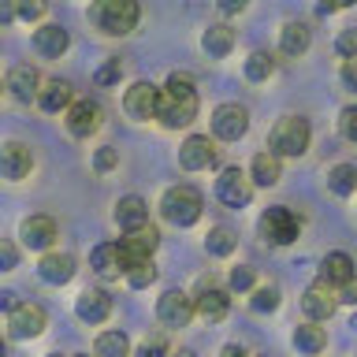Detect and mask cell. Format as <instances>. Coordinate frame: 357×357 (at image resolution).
<instances>
[{"mask_svg": "<svg viewBox=\"0 0 357 357\" xmlns=\"http://www.w3.org/2000/svg\"><path fill=\"white\" fill-rule=\"evenodd\" d=\"M142 19V4L138 0H93L89 4V22L108 33V38H123V33H130L138 26Z\"/></svg>", "mask_w": 357, "mask_h": 357, "instance_id": "obj_1", "label": "cell"}, {"mask_svg": "<svg viewBox=\"0 0 357 357\" xmlns=\"http://www.w3.org/2000/svg\"><path fill=\"white\" fill-rule=\"evenodd\" d=\"M309 142H312L309 119L283 116V119L272 127V134H268V153H275L279 160H283V156H305V153H309Z\"/></svg>", "mask_w": 357, "mask_h": 357, "instance_id": "obj_2", "label": "cell"}, {"mask_svg": "<svg viewBox=\"0 0 357 357\" xmlns=\"http://www.w3.org/2000/svg\"><path fill=\"white\" fill-rule=\"evenodd\" d=\"M201 194L194 186L178 183V186H167L164 197H160V216L172 223V227H194L201 220Z\"/></svg>", "mask_w": 357, "mask_h": 357, "instance_id": "obj_3", "label": "cell"}, {"mask_svg": "<svg viewBox=\"0 0 357 357\" xmlns=\"http://www.w3.org/2000/svg\"><path fill=\"white\" fill-rule=\"evenodd\" d=\"M257 231H261V238L272 242V245H290V242H298V234H301V220H298V212H290L287 205H272V208L261 212Z\"/></svg>", "mask_w": 357, "mask_h": 357, "instance_id": "obj_4", "label": "cell"}, {"mask_svg": "<svg viewBox=\"0 0 357 357\" xmlns=\"http://www.w3.org/2000/svg\"><path fill=\"white\" fill-rule=\"evenodd\" d=\"M45 324H49V317H45V309L38 301H15L8 309V335L11 339H38L45 331Z\"/></svg>", "mask_w": 357, "mask_h": 357, "instance_id": "obj_5", "label": "cell"}, {"mask_svg": "<svg viewBox=\"0 0 357 357\" xmlns=\"http://www.w3.org/2000/svg\"><path fill=\"white\" fill-rule=\"evenodd\" d=\"M250 130V112H245L238 100H227V105L212 108V134L220 142H238Z\"/></svg>", "mask_w": 357, "mask_h": 357, "instance_id": "obj_6", "label": "cell"}, {"mask_svg": "<svg viewBox=\"0 0 357 357\" xmlns=\"http://www.w3.org/2000/svg\"><path fill=\"white\" fill-rule=\"evenodd\" d=\"M216 197L227 208H245L253 197V178L242 172V167H223L216 178Z\"/></svg>", "mask_w": 357, "mask_h": 357, "instance_id": "obj_7", "label": "cell"}, {"mask_svg": "<svg viewBox=\"0 0 357 357\" xmlns=\"http://www.w3.org/2000/svg\"><path fill=\"white\" fill-rule=\"evenodd\" d=\"M156 119L164 123L167 130H178V127H190L197 119V93L190 97H172L160 89V105H156Z\"/></svg>", "mask_w": 357, "mask_h": 357, "instance_id": "obj_8", "label": "cell"}, {"mask_svg": "<svg viewBox=\"0 0 357 357\" xmlns=\"http://www.w3.org/2000/svg\"><path fill=\"white\" fill-rule=\"evenodd\" d=\"M100 119H105V112H100L97 100H71L67 105V134L71 138H89V134L100 130Z\"/></svg>", "mask_w": 357, "mask_h": 357, "instance_id": "obj_9", "label": "cell"}, {"mask_svg": "<svg viewBox=\"0 0 357 357\" xmlns=\"http://www.w3.org/2000/svg\"><path fill=\"white\" fill-rule=\"evenodd\" d=\"M156 105H160V86L153 82H134L127 93H123V112L130 119H156Z\"/></svg>", "mask_w": 357, "mask_h": 357, "instance_id": "obj_10", "label": "cell"}, {"mask_svg": "<svg viewBox=\"0 0 357 357\" xmlns=\"http://www.w3.org/2000/svg\"><path fill=\"white\" fill-rule=\"evenodd\" d=\"M160 245V231L153 227V223H142V227L127 231V238H119V253H123V264H134V261H145V257H153V250Z\"/></svg>", "mask_w": 357, "mask_h": 357, "instance_id": "obj_11", "label": "cell"}, {"mask_svg": "<svg viewBox=\"0 0 357 357\" xmlns=\"http://www.w3.org/2000/svg\"><path fill=\"white\" fill-rule=\"evenodd\" d=\"M33 167V153L26 142H0V175L8 178V183H19V178H26Z\"/></svg>", "mask_w": 357, "mask_h": 357, "instance_id": "obj_12", "label": "cell"}, {"mask_svg": "<svg viewBox=\"0 0 357 357\" xmlns=\"http://www.w3.org/2000/svg\"><path fill=\"white\" fill-rule=\"evenodd\" d=\"M227 309H231V294H227V290L212 283V275L201 279V283H197V298H194V312H197V317L223 320V317H227Z\"/></svg>", "mask_w": 357, "mask_h": 357, "instance_id": "obj_13", "label": "cell"}, {"mask_svg": "<svg viewBox=\"0 0 357 357\" xmlns=\"http://www.w3.org/2000/svg\"><path fill=\"white\" fill-rule=\"evenodd\" d=\"M156 317H160L164 328H186L194 320V298L183 294V290H167V294L156 301Z\"/></svg>", "mask_w": 357, "mask_h": 357, "instance_id": "obj_14", "label": "cell"}, {"mask_svg": "<svg viewBox=\"0 0 357 357\" xmlns=\"http://www.w3.org/2000/svg\"><path fill=\"white\" fill-rule=\"evenodd\" d=\"M178 164L186 172H205V167L216 164V145L208 142V134H190V138L178 145Z\"/></svg>", "mask_w": 357, "mask_h": 357, "instance_id": "obj_15", "label": "cell"}, {"mask_svg": "<svg viewBox=\"0 0 357 357\" xmlns=\"http://www.w3.org/2000/svg\"><path fill=\"white\" fill-rule=\"evenodd\" d=\"M335 309H339V298H335V290L328 283H312L305 294H301V312H305L309 320H331L335 317Z\"/></svg>", "mask_w": 357, "mask_h": 357, "instance_id": "obj_16", "label": "cell"}, {"mask_svg": "<svg viewBox=\"0 0 357 357\" xmlns=\"http://www.w3.org/2000/svg\"><path fill=\"white\" fill-rule=\"evenodd\" d=\"M19 238L26 250H49V245L56 242V220L52 216H26L19 227Z\"/></svg>", "mask_w": 357, "mask_h": 357, "instance_id": "obj_17", "label": "cell"}, {"mask_svg": "<svg viewBox=\"0 0 357 357\" xmlns=\"http://www.w3.org/2000/svg\"><path fill=\"white\" fill-rule=\"evenodd\" d=\"M75 317L82 324H105L112 317V298L105 290H82L75 298Z\"/></svg>", "mask_w": 357, "mask_h": 357, "instance_id": "obj_18", "label": "cell"}, {"mask_svg": "<svg viewBox=\"0 0 357 357\" xmlns=\"http://www.w3.org/2000/svg\"><path fill=\"white\" fill-rule=\"evenodd\" d=\"M71 45V33H67L60 22H45V26L33 30V49H38L45 60H60Z\"/></svg>", "mask_w": 357, "mask_h": 357, "instance_id": "obj_19", "label": "cell"}, {"mask_svg": "<svg viewBox=\"0 0 357 357\" xmlns=\"http://www.w3.org/2000/svg\"><path fill=\"white\" fill-rule=\"evenodd\" d=\"M38 275H41V283H49V287L71 283L75 279V257L71 253H45L38 261Z\"/></svg>", "mask_w": 357, "mask_h": 357, "instance_id": "obj_20", "label": "cell"}, {"mask_svg": "<svg viewBox=\"0 0 357 357\" xmlns=\"http://www.w3.org/2000/svg\"><path fill=\"white\" fill-rule=\"evenodd\" d=\"M312 45V30L305 26V22L290 19L283 22V30H279V52L287 56V60H298V56H305Z\"/></svg>", "mask_w": 357, "mask_h": 357, "instance_id": "obj_21", "label": "cell"}, {"mask_svg": "<svg viewBox=\"0 0 357 357\" xmlns=\"http://www.w3.org/2000/svg\"><path fill=\"white\" fill-rule=\"evenodd\" d=\"M8 93L22 100V105H30V100H38V89H41V75L33 71L30 63H19V67H11V75H8Z\"/></svg>", "mask_w": 357, "mask_h": 357, "instance_id": "obj_22", "label": "cell"}, {"mask_svg": "<svg viewBox=\"0 0 357 357\" xmlns=\"http://www.w3.org/2000/svg\"><path fill=\"white\" fill-rule=\"evenodd\" d=\"M89 264H93V272L100 279H119L127 272V264H123V253H119V242H100L93 253H89Z\"/></svg>", "mask_w": 357, "mask_h": 357, "instance_id": "obj_23", "label": "cell"}, {"mask_svg": "<svg viewBox=\"0 0 357 357\" xmlns=\"http://www.w3.org/2000/svg\"><path fill=\"white\" fill-rule=\"evenodd\" d=\"M75 100V89L71 82H60V78H52V82H45L38 89V108L49 112V116H56V112H67V105Z\"/></svg>", "mask_w": 357, "mask_h": 357, "instance_id": "obj_24", "label": "cell"}, {"mask_svg": "<svg viewBox=\"0 0 357 357\" xmlns=\"http://www.w3.org/2000/svg\"><path fill=\"white\" fill-rule=\"evenodd\" d=\"M354 257L350 253H328V257H324V261H320V283H328V287H342L346 283V279H354Z\"/></svg>", "mask_w": 357, "mask_h": 357, "instance_id": "obj_25", "label": "cell"}, {"mask_svg": "<svg viewBox=\"0 0 357 357\" xmlns=\"http://www.w3.org/2000/svg\"><path fill=\"white\" fill-rule=\"evenodd\" d=\"M116 223L123 231H134V227H142V223H149V205L138 197V194H127V197H119L116 201Z\"/></svg>", "mask_w": 357, "mask_h": 357, "instance_id": "obj_26", "label": "cell"}, {"mask_svg": "<svg viewBox=\"0 0 357 357\" xmlns=\"http://www.w3.org/2000/svg\"><path fill=\"white\" fill-rule=\"evenodd\" d=\"M250 178L257 186H275L283 178V164H279L275 153H257L253 164H250Z\"/></svg>", "mask_w": 357, "mask_h": 357, "instance_id": "obj_27", "label": "cell"}, {"mask_svg": "<svg viewBox=\"0 0 357 357\" xmlns=\"http://www.w3.org/2000/svg\"><path fill=\"white\" fill-rule=\"evenodd\" d=\"M201 49H205L212 60H223V56L234 49V30H231V26H223V22L208 26L205 33H201Z\"/></svg>", "mask_w": 357, "mask_h": 357, "instance_id": "obj_28", "label": "cell"}, {"mask_svg": "<svg viewBox=\"0 0 357 357\" xmlns=\"http://www.w3.org/2000/svg\"><path fill=\"white\" fill-rule=\"evenodd\" d=\"M294 346L301 354L317 357V354H324V346H328V335H324V328H317V320H305L294 328Z\"/></svg>", "mask_w": 357, "mask_h": 357, "instance_id": "obj_29", "label": "cell"}, {"mask_svg": "<svg viewBox=\"0 0 357 357\" xmlns=\"http://www.w3.org/2000/svg\"><path fill=\"white\" fill-rule=\"evenodd\" d=\"M328 190L335 197L357 194V164H335V167H328Z\"/></svg>", "mask_w": 357, "mask_h": 357, "instance_id": "obj_30", "label": "cell"}, {"mask_svg": "<svg viewBox=\"0 0 357 357\" xmlns=\"http://www.w3.org/2000/svg\"><path fill=\"white\" fill-rule=\"evenodd\" d=\"M93 354L97 357H130V339L123 331H100Z\"/></svg>", "mask_w": 357, "mask_h": 357, "instance_id": "obj_31", "label": "cell"}, {"mask_svg": "<svg viewBox=\"0 0 357 357\" xmlns=\"http://www.w3.org/2000/svg\"><path fill=\"white\" fill-rule=\"evenodd\" d=\"M234 245H238V234H234L231 227H212L208 231V238H205V250H208V257H231L234 253Z\"/></svg>", "mask_w": 357, "mask_h": 357, "instance_id": "obj_32", "label": "cell"}, {"mask_svg": "<svg viewBox=\"0 0 357 357\" xmlns=\"http://www.w3.org/2000/svg\"><path fill=\"white\" fill-rule=\"evenodd\" d=\"M272 75H275V56L272 52H253L250 60H245V78H250V82H268Z\"/></svg>", "mask_w": 357, "mask_h": 357, "instance_id": "obj_33", "label": "cell"}, {"mask_svg": "<svg viewBox=\"0 0 357 357\" xmlns=\"http://www.w3.org/2000/svg\"><path fill=\"white\" fill-rule=\"evenodd\" d=\"M123 275H127V283H130L134 290L153 287V283H156V264H153V257H145V261H134Z\"/></svg>", "mask_w": 357, "mask_h": 357, "instance_id": "obj_34", "label": "cell"}, {"mask_svg": "<svg viewBox=\"0 0 357 357\" xmlns=\"http://www.w3.org/2000/svg\"><path fill=\"white\" fill-rule=\"evenodd\" d=\"M250 305H253V312H275V309H279V287H272V283L253 287Z\"/></svg>", "mask_w": 357, "mask_h": 357, "instance_id": "obj_35", "label": "cell"}, {"mask_svg": "<svg viewBox=\"0 0 357 357\" xmlns=\"http://www.w3.org/2000/svg\"><path fill=\"white\" fill-rule=\"evenodd\" d=\"M164 93L190 97V93H194V75H190V71H172V75H167V82H164Z\"/></svg>", "mask_w": 357, "mask_h": 357, "instance_id": "obj_36", "label": "cell"}, {"mask_svg": "<svg viewBox=\"0 0 357 357\" xmlns=\"http://www.w3.org/2000/svg\"><path fill=\"white\" fill-rule=\"evenodd\" d=\"M119 78H123V60H119V56H108V60L97 67L93 82H97V86H116Z\"/></svg>", "mask_w": 357, "mask_h": 357, "instance_id": "obj_37", "label": "cell"}, {"mask_svg": "<svg viewBox=\"0 0 357 357\" xmlns=\"http://www.w3.org/2000/svg\"><path fill=\"white\" fill-rule=\"evenodd\" d=\"M49 8V0H15V19L22 22H38Z\"/></svg>", "mask_w": 357, "mask_h": 357, "instance_id": "obj_38", "label": "cell"}, {"mask_svg": "<svg viewBox=\"0 0 357 357\" xmlns=\"http://www.w3.org/2000/svg\"><path fill=\"white\" fill-rule=\"evenodd\" d=\"M227 283H231V290H253L257 287V272L250 264H238V268H231Z\"/></svg>", "mask_w": 357, "mask_h": 357, "instance_id": "obj_39", "label": "cell"}, {"mask_svg": "<svg viewBox=\"0 0 357 357\" xmlns=\"http://www.w3.org/2000/svg\"><path fill=\"white\" fill-rule=\"evenodd\" d=\"M335 52L342 56V60H357V30L346 26L339 38H335Z\"/></svg>", "mask_w": 357, "mask_h": 357, "instance_id": "obj_40", "label": "cell"}, {"mask_svg": "<svg viewBox=\"0 0 357 357\" xmlns=\"http://www.w3.org/2000/svg\"><path fill=\"white\" fill-rule=\"evenodd\" d=\"M339 130H342V138H346V142H354V145H357V105H350V108H342V112H339Z\"/></svg>", "mask_w": 357, "mask_h": 357, "instance_id": "obj_41", "label": "cell"}, {"mask_svg": "<svg viewBox=\"0 0 357 357\" xmlns=\"http://www.w3.org/2000/svg\"><path fill=\"white\" fill-rule=\"evenodd\" d=\"M134 357H167V339H164V335H153V339H145L138 346V354H134Z\"/></svg>", "mask_w": 357, "mask_h": 357, "instance_id": "obj_42", "label": "cell"}, {"mask_svg": "<svg viewBox=\"0 0 357 357\" xmlns=\"http://www.w3.org/2000/svg\"><path fill=\"white\" fill-rule=\"evenodd\" d=\"M116 164H119V153L112 149V145H105V149H97V156H93V167H97V172H112Z\"/></svg>", "mask_w": 357, "mask_h": 357, "instance_id": "obj_43", "label": "cell"}, {"mask_svg": "<svg viewBox=\"0 0 357 357\" xmlns=\"http://www.w3.org/2000/svg\"><path fill=\"white\" fill-rule=\"evenodd\" d=\"M11 268H19V250L0 238V272H11Z\"/></svg>", "mask_w": 357, "mask_h": 357, "instance_id": "obj_44", "label": "cell"}, {"mask_svg": "<svg viewBox=\"0 0 357 357\" xmlns=\"http://www.w3.org/2000/svg\"><path fill=\"white\" fill-rule=\"evenodd\" d=\"M339 78H342V86H346V89H357V60H342Z\"/></svg>", "mask_w": 357, "mask_h": 357, "instance_id": "obj_45", "label": "cell"}, {"mask_svg": "<svg viewBox=\"0 0 357 357\" xmlns=\"http://www.w3.org/2000/svg\"><path fill=\"white\" fill-rule=\"evenodd\" d=\"M335 298H339V305H357V283H354V279H346Z\"/></svg>", "mask_w": 357, "mask_h": 357, "instance_id": "obj_46", "label": "cell"}, {"mask_svg": "<svg viewBox=\"0 0 357 357\" xmlns=\"http://www.w3.org/2000/svg\"><path fill=\"white\" fill-rule=\"evenodd\" d=\"M216 8L223 11V15H238V11L250 8V0H216Z\"/></svg>", "mask_w": 357, "mask_h": 357, "instance_id": "obj_47", "label": "cell"}, {"mask_svg": "<svg viewBox=\"0 0 357 357\" xmlns=\"http://www.w3.org/2000/svg\"><path fill=\"white\" fill-rule=\"evenodd\" d=\"M350 4H357V0H320V11H324V15H331V11H342Z\"/></svg>", "mask_w": 357, "mask_h": 357, "instance_id": "obj_48", "label": "cell"}, {"mask_svg": "<svg viewBox=\"0 0 357 357\" xmlns=\"http://www.w3.org/2000/svg\"><path fill=\"white\" fill-rule=\"evenodd\" d=\"M11 19H15V0H0V26H8Z\"/></svg>", "mask_w": 357, "mask_h": 357, "instance_id": "obj_49", "label": "cell"}, {"mask_svg": "<svg viewBox=\"0 0 357 357\" xmlns=\"http://www.w3.org/2000/svg\"><path fill=\"white\" fill-rule=\"evenodd\" d=\"M220 357H250V354H245L242 346H234V342H231V346H223V350H220Z\"/></svg>", "mask_w": 357, "mask_h": 357, "instance_id": "obj_50", "label": "cell"}, {"mask_svg": "<svg viewBox=\"0 0 357 357\" xmlns=\"http://www.w3.org/2000/svg\"><path fill=\"white\" fill-rule=\"evenodd\" d=\"M15 305V294H0V309H11Z\"/></svg>", "mask_w": 357, "mask_h": 357, "instance_id": "obj_51", "label": "cell"}, {"mask_svg": "<svg viewBox=\"0 0 357 357\" xmlns=\"http://www.w3.org/2000/svg\"><path fill=\"white\" fill-rule=\"evenodd\" d=\"M167 357H197L194 350H178V354H167Z\"/></svg>", "mask_w": 357, "mask_h": 357, "instance_id": "obj_52", "label": "cell"}, {"mask_svg": "<svg viewBox=\"0 0 357 357\" xmlns=\"http://www.w3.org/2000/svg\"><path fill=\"white\" fill-rule=\"evenodd\" d=\"M350 328H354V331H357V312H354V320H350Z\"/></svg>", "mask_w": 357, "mask_h": 357, "instance_id": "obj_53", "label": "cell"}, {"mask_svg": "<svg viewBox=\"0 0 357 357\" xmlns=\"http://www.w3.org/2000/svg\"><path fill=\"white\" fill-rule=\"evenodd\" d=\"M49 357H67V354H49Z\"/></svg>", "mask_w": 357, "mask_h": 357, "instance_id": "obj_54", "label": "cell"}, {"mask_svg": "<svg viewBox=\"0 0 357 357\" xmlns=\"http://www.w3.org/2000/svg\"><path fill=\"white\" fill-rule=\"evenodd\" d=\"M0 357H4V342H0Z\"/></svg>", "mask_w": 357, "mask_h": 357, "instance_id": "obj_55", "label": "cell"}, {"mask_svg": "<svg viewBox=\"0 0 357 357\" xmlns=\"http://www.w3.org/2000/svg\"><path fill=\"white\" fill-rule=\"evenodd\" d=\"M78 357H86V354H78Z\"/></svg>", "mask_w": 357, "mask_h": 357, "instance_id": "obj_56", "label": "cell"}]
</instances>
